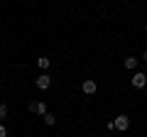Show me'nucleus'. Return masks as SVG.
<instances>
[{
    "mask_svg": "<svg viewBox=\"0 0 147 137\" xmlns=\"http://www.w3.org/2000/svg\"><path fill=\"white\" fill-rule=\"evenodd\" d=\"M127 127H130V118H127V115H118L115 118V120H110L108 122V130H127Z\"/></svg>",
    "mask_w": 147,
    "mask_h": 137,
    "instance_id": "obj_1",
    "label": "nucleus"
},
{
    "mask_svg": "<svg viewBox=\"0 0 147 137\" xmlns=\"http://www.w3.org/2000/svg\"><path fill=\"white\" fill-rule=\"evenodd\" d=\"M34 86H37L39 91H47L49 86H52V76H49V74H39V76L34 79Z\"/></svg>",
    "mask_w": 147,
    "mask_h": 137,
    "instance_id": "obj_2",
    "label": "nucleus"
},
{
    "mask_svg": "<svg viewBox=\"0 0 147 137\" xmlns=\"http://www.w3.org/2000/svg\"><path fill=\"white\" fill-rule=\"evenodd\" d=\"M145 83H147V74L135 71V74H132V86H135V88H145Z\"/></svg>",
    "mask_w": 147,
    "mask_h": 137,
    "instance_id": "obj_3",
    "label": "nucleus"
},
{
    "mask_svg": "<svg viewBox=\"0 0 147 137\" xmlns=\"http://www.w3.org/2000/svg\"><path fill=\"white\" fill-rule=\"evenodd\" d=\"M81 88H84V93H86V95H91V93H96V91H98V86H96V81H93V79H86Z\"/></svg>",
    "mask_w": 147,
    "mask_h": 137,
    "instance_id": "obj_4",
    "label": "nucleus"
},
{
    "mask_svg": "<svg viewBox=\"0 0 147 137\" xmlns=\"http://www.w3.org/2000/svg\"><path fill=\"white\" fill-rule=\"evenodd\" d=\"M30 110L37 113V115H47V105H44V103H39V100H37V103H30Z\"/></svg>",
    "mask_w": 147,
    "mask_h": 137,
    "instance_id": "obj_5",
    "label": "nucleus"
},
{
    "mask_svg": "<svg viewBox=\"0 0 147 137\" xmlns=\"http://www.w3.org/2000/svg\"><path fill=\"white\" fill-rule=\"evenodd\" d=\"M125 68L135 71V68H137V59H135V56H127V59H125Z\"/></svg>",
    "mask_w": 147,
    "mask_h": 137,
    "instance_id": "obj_6",
    "label": "nucleus"
},
{
    "mask_svg": "<svg viewBox=\"0 0 147 137\" xmlns=\"http://www.w3.org/2000/svg\"><path fill=\"white\" fill-rule=\"evenodd\" d=\"M49 64H52V61H49L47 56H39V59H37V66H39V68H49Z\"/></svg>",
    "mask_w": 147,
    "mask_h": 137,
    "instance_id": "obj_7",
    "label": "nucleus"
},
{
    "mask_svg": "<svg viewBox=\"0 0 147 137\" xmlns=\"http://www.w3.org/2000/svg\"><path fill=\"white\" fill-rule=\"evenodd\" d=\"M44 118V125H54V122H57V118L52 115V113H47V115H42Z\"/></svg>",
    "mask_w": 147,
    "mask_h": 137,
    "instance_id": "obj_8",
    "label": "nucleus"
},
{
    "mask_svg": "<svg viewBox=\"0 0 147 137\" xmlns=\"http://www.w3.org/2000/svg\"><path fill=\"white\" fill-rule=\"evenodd\" d=\"M5 115H7V105H5V103H0V120H3Z\"/></svg>",
    "mask_w": 147,
    "mask_h": 137,
    "instance_id": "obj_9",
    "label": "nucleus"
},
{
    "mask_svg": "<svg viewBox=\"0 0 147 137\" xmlns=\"http://www.w3.org/2000/svg\"><path fill=\"white\" fill-rule=\"evenodd\" d=\"M0 137H7V130H5L3 125H0Z\"/></svg>",
    "mask_w": 147,
    "mask_h": 137,
    "instance_id": "obj_10",
    "label": "nucleus"
},
{
    "mask_svg": "<svg viewBox=\"0 0 147 137\" xmlns=\"http://www.w3.org/2000/svg\"><path fill=\"white\" fill-rule=\"evenodd\" d=\"M142 59H145V61H147V52H145V56H142Z\"/></svg>",
    "mask_w": 147,
    "mask_h": 137,
    "instance_id": "obj_11",
    "label": "nucleus"
},
{
    "mask_svg": "<svg viewBox=\"0 0 147 137\" xmlns=\"http://www.w3.org/2000/svg\"><path fill=\"white\" fill-rule=\"evenodd\" d=\"M145 32H147V27H145Z\"/></svg>",
    "mask_w": 147,
    "mask_h": 137,
    "instance_id": "obj_12",
    "label": "nucleus"
}]
</instances>
